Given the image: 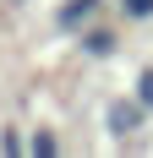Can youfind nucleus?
I'll list each match as a JSON object with an SVG mask.
<instances>
[{
    "mask_svg": "<svg viewBox=\"0 0 153 158\" xmlns=\"http://www.w3.org/2000/svg\"><path fill=\"white\" fill-rule=\"evenodd\" d=\"M137 98L148 104V114H153V65H142V77H137Z\"/></svg>",
    "mask_w": 153,
    "mask_h": 158,
    "instance_id": "6",
    "label": "nucleus"
},
{
    "mask_svg": "<svg viewBox=\"0 0 153 158\" xmlns=\"http://www.w3.org/2000/svg\"><path fill=\"white\" fill-rule=\"evenodd\" d=\"M0 147H6V153H28V142H22V131H16V126L0 131Z\"/></svg>",
    "mask_w": 153,
    "mask_h": 158,
    "instance_id": "7",
    "label": "nucleus"
},
{
    "mask_svg": "<svg viewBox=\"0 0 153 158\" xmlns=\"http://www.w3.org/2000/svg\"><path fill=\"white\" fill-rule=\"evenodd\" d=\"M126 22H153V0H115Z\"/></svg>",
    "mask_w": 153,
    "mask_h": 158,
    "instance_id": "5",
    "label": "nucleus"
},
{
    "mask_svg": "<svg viewBox=\"0 0 153 158\" xmlns=\"http://www.w3.org/2000/svg\"><path fill=\"white\" fill-rule=\"evenodd\" d=\"M115 44H120V38H115V33H104V27L82 33V55H88V60H109V55H115Z\"/></svg>",
    "mask_w": 153,
    "mask_h": 158,
    "instance_id": "3",
    "label": "nucleus"
},
{
    "mask_svg": "<svg viewBox=\"0 0 153 158\" xmlns=\"http://www.w3.org/2000/svg\"><path fill=\"white\" fill-rule=\"evenodd\" d=\"M98 6H104V0H60V6H55V27L60 33H82L93 16H98Z\"/></svg>",
    "mask_w": 153,
    "mask_h": 158,
    "instance_id": "2",
    "label": "nucleus"
},
{
    "mask_svg": "<svg viewBox=\"0 0 153 158\" xmlns=\"http://www.w3.org/2000/svg\"><path fill=\"white\" fill-rule=\"evenodd\" d=\"M28 153H33V158H55V153H60V142H55V131H44V126H38V131L28 136Z\"/></svg>",
    "mask_w": 153,
    "mask_h": 158,
    "instance_id": "4",
    "label": "nucleus"
},
{
    "mask_svg": "<svg viewBox=\"0 0 153 158\" xmlns=\"http://www.w3.org/2000/svg\"><path fill=\"white\" fill-rule=\"evenodd\" d=\"M142 120H148V104H142L137 93H131V98H115V104L104 109V131L115 136V142H126L131 131H142Z\"/></svg>",
    "mask_w": 153,
    "mask_h": 158,
    "instance_id": "1",
    "label": "nucleus"
}]
</instances>
